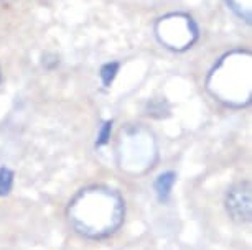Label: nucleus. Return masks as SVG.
I'll return each instance as SVG.
<instances>
[{"instance_id":"obj_1","label":"nucleus","mask_w":252,"mask_h":250,"mask_svg":"<svg viewBox=\"0 0 252 250\" xmlns=\"http://www.w3.org/2000/svg\"><path fill=\"white\" fill-rule=\"evenodd\" d=\"M226 206L232 219L249 221L251 218V188L249 185H239L227 193Z\"/></svg>"},{"instance_id":"obj_2","label":"nucleus","mask_w":252,"mask_h":250,"mask_svg":"<svg viewBox=\"0 0 252 250\" xmlns=\"http://www.w3.org/2000/svg\"><path fill=\"white\" fill-rule=\"evenodd\" d=\"M173 183H175V173H172V171L163 173V174H160V176L157 178V181H155V191H157V194H158V199L161 202L168 199Z\"/></svg>"},{"instance_id":"obj_3","label":"nucleus","mask_w":252,"mask_h":250,"mask_svg":"<svg viewBox=\"0 0 252 250\" xmlns=\"http://www.w3.org/2000/svg\"><path fill=\"white\" fill-rule=\"evenodd\" d=\"M119 71V63H107L101 68V79L104 83V86L109 87L114 81V78L117 76Z\"/></svg>"},{"instance_id":"obj_4","label":"nucleus","mask_w":252,"mask_h":250,"mask_svg":"<svg viewBox=\"0 0 252 250\" xmlns=\"http://www.w3.org/2000/svg\"><path fill=\"white\" fill-rule=\"evenodd\" d=\"M13 183V173L8 168L0 169V196H5L12 190Z\"/></svg>"},{"instance_id":"obj_5","label":"nucleus","mask_w":252,"mask_h":250,"mask_svg":"<svg viewBox=\"0 0 252 250\" xmlns=\"http://www.w3.org/2000/svg\"><path fill=\"white\" fill-rule=\"evenodd\" d=\"M111 132H112V122L109 120L106 124L102 125L101 129V134H99V139H97V145L99 147H102V145H106L109 139H111Z\"/></svg>"}]
</instances>
